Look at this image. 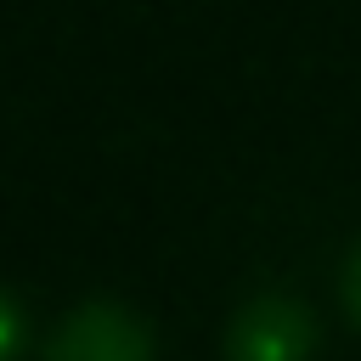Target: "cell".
I'll return each instance as SVG.
<instances>
[{"instance_id":"obj_1","label":"cell","mask_w":361,"mask_h":361,"mask_svg":"<svg viewBox=\"0 0 361 361\" xmlns=\"http://www.w3.org/2000/svg\"><path fill=\"white\" fill-rule=\"evenodd\" d=\"M316 355V322L299 299L265 293L248 299L226 333V361H310Z\"/></svg>"},{"instance_id":"obj_2","label":"cell","mask_w":361,"mask_h":361,"mask_svg":"<svg viewBox=\"0 0 361 361\" xmlns=\"http://www.w3.org/2000/svg\"><path fill=\"white\" fill-rule=\"evenodd\" d=\"M45 361H152V338L124 305L90 299V305L62 316Z\"/></svg>"},{"instance_id":"obj_3","label":"cell","mask_w":361,"mask_h":361,"mask_svg":"<svg viewBox=\"0 0 361 361\" xmlns=\"http://www.w3.org/2000/svg\"><path fill=\"white\" fill-rule=\"evenodd\" d=\"M23 344H28V316L11 293H0V361H17Z\"/></svg>"},{"instance_id":"obj_4","label":"cell","mask_w":361,"mask_h":361,"mask_svg":"<svg viewBox=\"0 0 361 361\" xmlns=\"http://www.w3.org/2000/svg\"><path fill=\"white\" fill-rule=\"evenodd\" d=\"M344 305H350V316L361 322V248H355L350 265H344Z\"/></svg>"}]
</instances>
